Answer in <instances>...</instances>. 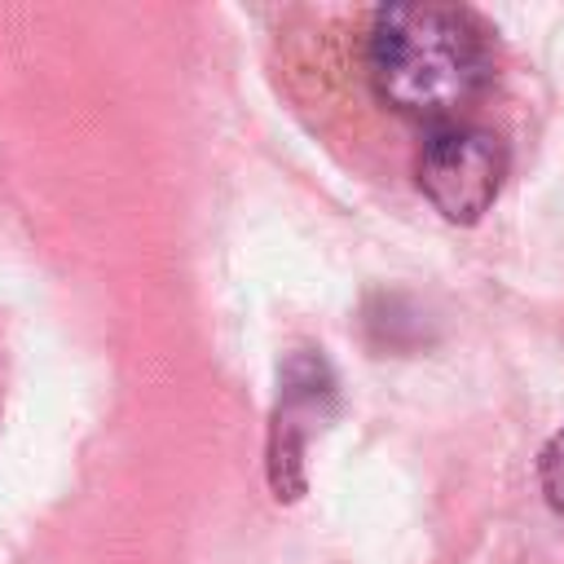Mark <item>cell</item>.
Here are the masks:
<instances>
[{
    "label": "cell",
    "instance_id": "4",
    "mask_svg": "<svg viewBox=\"0 0 564 564\" xmlns=\"http://www.w3.org/2000/svg\"><path fill=\"white\" fill-rule=\"evenodd\" d=\"M538 480H542V494L546 502L564 516V432H555L538 458Z\"/></svg>",
    "mask_w": 564,
    "mask_h": 564
},
{
    "label": "cell",
    "instance_id": "2",
    "mask_svg": "<svg viewBox=\"0 0 564 564\" xmlns=\"http://www.w3.org/2000/svg\"><path fill=\"white\" fill-rule=\"evenodd\" d=\"M507 167H511L507 141L494 128L471 123V119L427 128L419 159H414L423 198L454 225H476L494 207L507 181Z\"/></svg>",
    "mask_w": 564,
    "mask_h": 564
},
{
    "label": "cell",
    "instance_id": "3",
    "mask_svg": "<svg viewBox=\"0 0 564 564\" xmlns=\"http://www.w3.org/2000/svg\"><path fill=\"white\" fill-rule=\"evenodd\" d=\"M335 401V383L322 357H313L308 348L291 352L282 366V397H278V414H273V441H269V476L278 498H295L304 489L300 476V449L308 436V423L322 419V405Z\"/></svg>",
    "mask_w": 564,
    "mask_h": 564
},
{
    "label": "cell",
    "instance_id": "1",
    "mask_svg": "<svg viewBox=\"0 0 564 564\" xmlns=\"http://www.w3.org/2000/svg\"><path fill=\"white\" fill-rule=\"evenodd\" d=\"M366 79L379 106L410 123L445 128L494 84L489 26L463 4H383L361 40Z\"/></svg>",
    "mask_w": 564,
    "mask_h": 564
}]
</instances>
